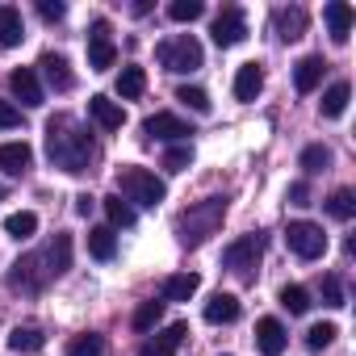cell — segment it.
Masks as SVG:
<instances>
[{"label": "cell", "mask_w": 356, "mask_h": 356, "mask_svg": "<svg viewBox=\"0 0 356 356\" xmlns=\"http://www.w3.org/2000/svg\"><path fill=\"white\" fill-rule=\"evenodd\" d=\"M239 318V298L235 293H214L206 302V323H235Z\"/></svg>", "instance_id": "22"}, {"label": "cell", "mask_w": 356, "mask_h": 356, "mask_svg": "<svg viewBox=\"0 0 356 356\" xmlns=\"http://www.w3.org/2000/svg\"><path fill=\"white\" fill-rule=\"evenodd\" d=\"M327 210H331L339 222H348V218L356 214V197H352V189H335V193H331V202H327Z\"/></svg>", "instance_id": "32"}, {"label": "cell", "mask_w": 356, "mask_h": 356, "mask_svg": "<svg viewBox=\"0 0 356 356\" xmlns=\"http://www.w3.org/2000/svg\"><path fill=\"white\" fill-rule=\"evenodd\" d=\"M281 306H285L289 314H306V310H310V293H306L302 285H285V289H281Z\"/></svg>", "instance_id": "33"}, {"label": "cell", "mask_w": 356, "mask_h": 356, "mask_svg": "<svg viewBox=\"0 0 356 356\" xmlns=\"http://www.w3.org/2000/svg\"><path fill=\"white\" fill-rule=\"evenodd\" d=\"M30 163H34V151L26 143H0V168H5L9 176L30 172Z\"/></svg>", "instance_id": "16"}, {"label": "cell", "mask_w": 356, "mask_h": 356, "mask_svg": "<svg viewBox=\"0 0 356 356\" xmlns=\"http://www.w3.org/2000/svg\"><path fill=\"white\" fill-rule=\"evenodd\" d=\"M289 206H310V189L298 181V185H289Z\"/></svg>", "instance_id": "43"}, {"label": "cell", "mask_w": 356, "mask_h": 356, "mask_svg": "<svg viewBox=\"0 0 356 356\" xmlns=\"http://www.w3.org/2000/svg\"><path fill=\"white\" fill-rule=\"evenodd\" d=\"M5 231H9V239L22 243V239H30V235L38 231V214H34V210H17V214L5 218Z\"/></svg>", "instance_id": "27"}, {"label": "cell", "mask_w": 356, "mask_h": 356, "mask_svg": "<svg viewBox=\"0 0 356 356\" xmlns=\"http://www.w3.org/2000/svg\"><path fill=\"white\" fill-rule=\"evenodd\" d=\"M256 343H260L264 356H281L285 343H289V335H285V327H281L277 318H260V323H256Z\"/></svg>", "instance_id": "13"}, {"label": "cell", "mask_w": 356, "mask_h": 356, "mask_svg": "<svg viewBox=\"0 0 356 356\" xmlns=\"http://www.w3.org/2000/svg\"><path fill=\"white\" fill-rule=\"evenodd\" d=\"M9 88H13V97H17L26 109H38V105H42V84H38V72H34V67H17V72L9 76Z\"/></svg>", "instance_id": "11"}, {"label": "cell", "mask_w": 356, "mask_h": 356, "mask_svg": "<svg viewBox=\"0 0 356 356\" xmlns=\"http://www.w3.org/2000/svg\"><path fill=\"white\" fill-rule=\"evenodd\" d=\"M227 218V197H206L197 206H189L181 214V243L185 248H202Z\"/></svg>", "instance_id": "2"}, {"label": "cell", "mask_w": 356, "mask_h": 356, "mask_svg": "<svg viewBox=\"0 0 356 356\" xmlns=\"http://www.w3.org/2000/svg\"><path fill=\"white\" fill-rule=\"evenodd\" d=\"M143 88H147V72L143 67H122V76H118V97L122 101H134V97H143Z\"/></svg>", "instance_id": "24"}, {"label": "cell", "mask_w": 356, "mask_h": 356, "mask_svg": "<svg viewBox=\"0 0 356 356\" xmlns=\"http://www.w3.org/2000/svg\"><path fill=\"white\" fill-rule=\"evenodd\" d=\"M335 335H339L335 323H314V327L306 331V348H310V352H323V348H331Z\"/></svg>", "instance_id": "34"}, {"label": "cell", "mask_w": 356, "mask_h": 356, "mask_svg": "<svg viewBox=\"0 0 356 356\" xmlns=\"http://www.w3.org/2000/svg\"><path fill=\"white\" fill-rule=\"evenodd\" d=\"M88 210H92V197H88V193H84V197H76V214H88Z\"/></svg>", "instance_id": "44"}, {"label": "cell", "mask_w": 356, "mask_h": 356, "mask_svg": "<svg viewBox=\"0 0 356 356\" xmlns=\"http://www.w3.org/2000/svg\"><path fill=\"white\" fill-rule=\"evenodd\" d=\"M348 101H352V88H348V80H339V84H331V88L323 92V118H343V109H348Z\"/></svg>", "instance_id": "25"}, {"label": "cell", "mask_w": 356, "mask_h": 356, "mask_svg": "<svg viewBox=\"0 0 356 356\" xmlns=\"http://www.w3.org/2000/svg\"><path fill=\"white\" fill-rule=\"evenodd\" d=\"M323 302L327 306H343V285L335 277H323Z\"/></svg>", "instance_id": "41"}, {"label": "cell", "mask_w": 356, "mask_h": 356, "mask_svg": "<svg viewBox=\"0 0 356 356\" xmlns=\"http://www.w3.org/2000/svg\"><path fill=\"white\" fill-rule=\"evenodd\" d=\"M143 134H147V138L176 143V138H189L193 130H189V122H181L176 113H155V118H147V122H143Z\"/></svg>", "instance_id": "10"}, {"label": "cell", "mask_w": 356, "mask_h": 356, "mask_svg": "<svg viewBox=\"0 0 356 356\" xmlns=\"http://www.w3.org/2000/svg\"><path fill=\"white\" fill-rule=\"evenodd\" d=\"M285 243H289V252L302 256V260H318V256L327 252V235H323V227H314V222H289V227H285Z\"/></svg>", "instance_id": "5"}, {"label": "cell", "mask_w": 356, "mask_h": 356, "mask_svg": "<svg viewBox=\"0 0 356 356\" xmlns=\"http://www.w3.org/2000/svg\"><path fill=\"white\" fill-rule=\"evenodd\" d=\"M202 13H206L202 0H172V5H168V17L172 22H197Z\"/></svg>", "instance_id": "31"}, {"label": "cell", "mask_w": 356, "mask_h": 356, "mask_svg": "<svg viewBox=\"0 0 356 356\" xmlns=\"http://www.w3.org/2000/svg\"><path fill=\"white\" fill-rule=\"evenodd\" d=\"M214 42L218 47H239L243 38H248V22H243V13L239 9H222L218 17H214Z\"/></svg>", "instance_id": "8"}, {"label": "cell", "mask_w": 356, "mask_h": 356, "mask_svg": "<svg viewBox=\"0 0 356 356\" xmlns=\"http://www.w3.org/2000/svg\"><path fill=\"white\" fill-rule=\"evenodd\" d=\"M302 30H306V9H277V34H281V42H298L302 38Z\"/></svg>", "instance_id": "19"}, {"label": "cell", "mask_w": 356, "mask_h": 356, "mask_svg": "<svg viewBox=\"0 0 356 356\" xmlns=\"http://www.w3.org/2000/svg\"><path fill=\"white\" fill-rule=\"evenodd\" d=\"M88 113H92L97 126H105V130H122V122H126V109H122L118 101H109V97H92V101H88Z\"/></svg>", "instance_id": "17"}, {"label": "cell", "mask_w": 356, "mask_h": 356, "mask_svg": "<svg viewBox=\"0 0 356 356\" xmlns=\"http://www.w3.org/2000/svg\"><path fill=\"white\" fill-rule=\"evenodd\" d=\"M323 22H327L331 38L343 47V42H348V34H352V5H343V0H331V5L323 9Z\"/></svg>", "instance_id": "14"}, {"label": "cell", "mask_w": 356, "mask_h": 356, "mask_svg": "<svg viewBox=\"0 0 356 356\" xmlns=\"http://www.w3.org/2000/svg\"><path fill=\"white\" fill-rule=\"evenodd\" d=\"M22 38H26L22 13L13 5H5V9H0V47H22Z\"/></svg>", "instance_id": "23"}, {"label": "cell", "mask_w": 356, "mask_h": 356, "mask_svg": "<svg viewBox=\"0 0 356 356\" xmlns=\"http://www.w3.org/2000/svg\"><path fill=\"white\" fill-rule=\"evenodd\" d=\"M113 59H118V51H113V38H109V22L97 17L92 30H88V67L92 72H109Z\"/></svg>", "instance_id": "7"}, {"label": "cell", "mask_w": 356, "mask_h": 356, "mask_svg": "<svg viewBox=\"0 0 356 356\" xmlns=\"http://www.w3.org/2000/svg\"><path fill=\"white\" fill-rule=\"evenodd\" d=\"M185 335H189V323H172V327H163L159 335H151V339L138 348V356H176V348L185 343Z\"/></svg>", "instance_id": "9"}, {"label": "cell", "mask_w": 356, "mask_h": 356, "mask_svg": "<svg viewBox=\"0 0 356 356\" xmlns=\"http://www.w3.org/2000/svg\"><path fill=\"white\" fill-rule=\"evenodd\" d=\"M42 343H47V339H42L38 327H17V331L9 335V348H13V352H38Z\"/></svg>", "instance_id": "29"}, {"label": "cell", "mask_w": 356, "mask_h": 356, "mask_svg": "<svg viewBox=\"0 0 356 356\" xmlns=\"http://www.w3.org/2000/svg\"><path fill=\"white\" fill-rule=\"evenodd\" d=\"M13 126H22V109L13 101H0V130H13Z\"/></svg>", "instance_id": "40"}, {"label": "cell", "mask_w": 356, "mask_h": 356, "mask_svg": "<svg viewBox=\"0 0 356 356\" xmlns=\"http://www.w3.org/2000/svg\"><path fill=\"white\" fill-rule=\"evenodd\" d=\"M118 185H122V193H126L130 202H138V206H151V210H155V206L168 197L163 181H155V172H147V168H122Z\"/></svg>", "instance_id": "3"}, {"label": "cell", "mask_w": 356, "mask_h": 356, "mask_svg": "<svg viewBox=\"0 0 356 356\" xmlns=\"http://www.w3.org/2000/svg\"><path fill=\"white\" fill-rule=\"evenodd\" d=\"M88 252H92L97 260H113V252H118L113 227H92V231H88Z\"/></svg>", "instance_id": "26"}, {"label": "cell", "mask_w": 356, "mask_h": 356, "mask_svg": "<svg viewBox=\"0 0 356 356\" xmlns=\"http://www.w3.org/2000/svg\"><path fill=\"white\" fill-rule=\"evenodd\" d=\"M176 101H181V105H189L193 113H210V97H206L202 88H189V84H185L181 92H176Z\"/></svg>", "instance_id": "38"}, {"label": "cell", "mask_w": 356, "mask_h": 356, "mask_svg": "<svg viewBox=\"0 0 356 356\" xmlns=\"http://www.w3.org/2000/svg\"><path fill=\"white\" fill-rule=\"evenodd\" d=\"M159 314H163V302H143L134 310V331H151L159 323Z\"/></svg>", "instance_id": "37"}, {"label": "cell", "mask_w": 356, "mask_h": 356, "mask_svg": "<svg viewBox=\"0 0 356 356\" xmlns=\"http://www.w3.org/2000/svg\"><path fill=\"white\" fill-rule=\"evenodd\" d=\"M105 214L113 227H134V206H126L122 197H105Z\"/></svg>", "instance_id": "36"}, {"label": "cell", "mask_w": 356, "mask_h": 356, "mask_svg": "<svg viewBox=\"0 0 356 356\" xmlns=\"http://www.w3.org/2000/svg\"><path fill=\"white\" fill-rule=\"evenodd\" d=\"M42 260L38 256H26V260H17L13 264V285H26V289H38L47 277H51V268H38Z\"/></svg>", "instance_id": "21"}, {"label": "cell", "mask_w": 356, "mask_h": 356, "mask_svg": "<svg viewBox=\"0 0 356 356\" xmlns=\"http://www.w3.org/2000/svg\"><path fill=\"white\" fill-rule=\"evenodd\" d=\"M323 67H327V63H323L318 55H306V59L293 67V84H298V92H314L318 80H323Z\"/></svg>", "instance_id": "20"}, {"label": "cell", "mask_w": 356, "mask_h": 356, "mask_svg": "<svg viewBox=\"0 0 356 356\" xmlns=\"http://www.w3.org/2000/svg\"><path fill=\"white\" fill-rule=\"evenodd\" d=\"M189 159H193V151H189V147H172V151L163 155V168H168V172H185V168H189Z\"/></svg>", "instance_id": "39"}, {"label": "cell", "mask_w": 356, "mask_h": 356, "mask_svg": "<svg viewBox=\"0 0 356 356\" xmlns=\"http://www.w3.org/2000/svg\"><path fill=\"white\" fill-rule=\"evenodd\" d=\"M51 277H59V273H67L72 268V235H55V243H51Z\"/></svg>", "instance_id": "28"}, {"label": "cell", "mask_w": 356, "mask_h": 356, "mask_svg": "<svg viewBox=\"0 0 356 356\" xmlns=\"http://www.w3.org/2000/svg\"><path fill=\"white\" fill-rule=\"evenodd\" d=\"M159 63L168 72H197L206 63V55H202V42L193 34H181V38H172V42L159 47Z\"/></svg>", "instance_id": "4"}, {"label": "cell", "mask_w": 356, "mask_h": 356, "mask_svg": "<svg viewBox=\"0 0 356 356\" xmlns=\"http://www.w3.org/2000/svg\"><path fill=\"white\" fill-rule=\"evenodd\" d=\"M260 88H264V72H260V63H243V67L235 72V101H256Z\"/></svg>", "instance_id": "15"}, {"label": "cell", "mask_w": 356, "mask_h": 356, "mask_svg": "<svg viewBox=\"0 0 356 356\" xmlns=\"http://www.w3.org/2000/svg\"><path fill=\"white\" fill-rule=\"evenodd\" d=\"M101 352H105V339L92 335V331H84V335H76L67 343V356H101Z\"/></svg>", "instance_id": "30"}, {"label": "cell", "mask_w": 356, "mask_h": 356, "mask_svg": "<svg viewBox=\"0 0 356 356\" xmlns=\"http://www.w3.org/2000/svg\"><path fill=\"white\" fill-rule=\"evenodd\" d=\"M0 197H5V189H0Z\"/></svg>", "instance_id": "45"}, {"label": "cell", "mask_w": 356, "mask_h": 356, "mask_svg": "<svg viewBox=\"0 0 356 356\" xmlns=\"http://www.w3.org/2000/svg\"><path fill=\"white\" fill-rule=\"evenodd\" d=\"M38 13H42V22H63V5H59V0H38Z\"/></svg>", "instance_id": "42"}, {"label": "cell", "mask_w": 356, "mask_h": 356, "mask_svg": "<svg viewBox=\"0 0 356 356\" xmlns=\"http://www.w3.org/2000/svg\"><path fill=\"white\" fill-rule=\"evenodd\" d=\"M38 67H42V76H47V84L55 88V92H72V84H76V76H72V67H67V59L63 55H42L38 59Z\"/></svg>", "instance_id": "12"}, {"label": "cell", "mask_w": 356, "mask_h": 356, "mask_svg": "<svg viewBox=\"0 0 356 356\" xmlns=\"http://www.w3.org/2000/svg\"><path fill=\"white\" fill-rule=\"evenodd\" d=\"M222 264H227L231 273H239L243 281H252V277H256V264H260V239H256V235L235 239V243L222 252Z\"/></svg>", "instance_id": "6"}, {"label": "cell", "mask_w": 356, "mask_h": 356, "mask_svg": "<svg viewBox=\"0 0 356 356\" xmlns=\"http://www.w3.org/2000/svg\"><path fill=\"white\" fill-rule=\"evenodd\" d=\"M327 163H331V151H327L323 143H310V147L302 151V168H306L310 176H314V172H323Z\"/></svg>", "instance_id": "35"}, {"label": "cell", "mask_w": 356, "mask_h": 356, "mask_svg": "<svg viewBox=\"0 0 356 356\" xmlns=\"http://www.w3.org/2000/svg\"><path fill=\"white\" fill-rule=\"evenodd\" d=\"M197 285H202L197 273H176V277L163 281V298H168V302H189V298L197 293Z\"/></svg>", "instance_id": "18"}, {"label": "cell", "mask_w": 356, "mask_h": 356, "mask_svg": "<svg viewBox=\"0 0 356 356\" xmlns=\"http://www.w3.org/2000/svg\"><path fill=\"white\" fill-rule=\"evenodd\" d=\"M47 155H51V163L55 168H63V172H84L88 168V159H92V138H88V130H80L72 118H51L47 122Z\"/></svg>", "instance_id": "1"}]
</instances>
